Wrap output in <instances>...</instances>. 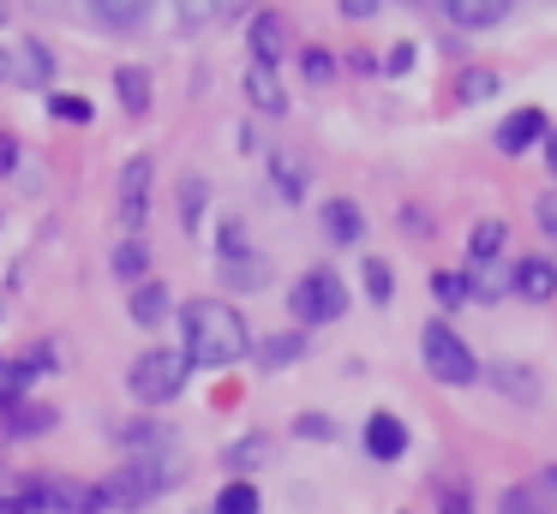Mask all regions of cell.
Instances as JSON below:
<instances>
[{
    "label": "cell",
    "instance_id": "41",
    "mask_svg": "<svg viewBox=\"0 0 557 514\" xmlns=\"http://www.w3.org/2000/svg\"><path fill=\"white\" fill-rule=\"evenodd\" d=\"M437 514H473V497H468V485H449L444 497H437Z\"/></svg>",
    "mask_w": 557,
    "mask_h": 514
},
{
    "label": "cell",
    "instance_id": "19",
    "mask_svg": "<svg viewBox=\"0 0 557 514\" xmlns=\"http://www.w3.org/2000/svg\"><path fill=\"white\" fill-rule=\"evenodd\" d=\"M90 18L102 24V30H138V24H145V0H90Z\"/></svg>",
    "mask_w": 557,
    "mask_h": 514
},
{
    "label": "cell",
    "instance_id": "43",
    "mask_svg": "<svg viewBox=\"0 0 557 514\" xmlns=\"http://www.w3.org/2000/svg\"><path fill=\"white\" fill-rule=\"evenodd\" d=\"M408 66H413V42H396V48H389V60H384V72H396V78H401Z\"/></svg>",
    "mask_w": 557,
    "mask_h": 514
},
{
    "label": "cell",
    "instance_id": "17",
    "mask_svg": "<svg viewBox=\"0 0 557 514\" xmlns=\"http://www.w3.org/2000/svg\"><path fill=\"white\" fill-rule=\"evenodd\" d=\"M121 442L133 449V461H169L174 430H169V425H157V418H133V425L121 430Z\"/></svg>",
    "mask_w": 557,
    "mask_h": 514
},
{
    "label": "cell",
    "instance_id": "13",
    "mask_svg": "<svg viewBox=\"0 0 557 514\" xmlns=\"http://www.w3.org/2000/svg\"><path fill=\"white\" fill-rule=\"evenodd\" d=\"M246 102L258 108V114H270V120H282L288 114V90H282V78H276V66H246Z\"/></svg>",
    "mask_w": 557,
    "mask_h": 514
},
{
    "label": "cell",
    "instance_id": "33",
    "mask_svg": "<svg viewBox=\"0 0 557 514\" xmlns=\"http://www.w3.org/2000/svg\"><path fill=\"white\" fill-rule=\"evenodd\" d=\"M456 96H461V102H492V96H497V72L468 66V72L456 78Z\"/></svg>",
    "mask_w": 557,
    "mask_h": 514
},
{
    "label": "cell",
    "instance_id": "16",
    "mask_svg": "<svg viewBox=\"0 0 557 514\" xmlns=\"http://www.w3.org/2000/svg\"><path fill=\"white\" fill-rule=\"evenodd\" d=\"M516 293L528 299V305L557 299V263H552V258H521V263H516Z\"/></svg>",
    "mask_w": 557,
    "mask_h": 514
},
{
    "label": "cell",
    "instance_id": "31",
    "mask_svg": "<svg viewBox=\"0 0 557 514\" xmlns=\"http://www.w3.org/2000/svg\"><path fill=\"white\" fill-rule=\"evenodd\" d=\"M497 514H552V509H545V490L540 485H509L504 502H497Z\"/></svg>",
    "mask_w": 557,
    "mask_h": 514
},
{
    "label": "cell",
    "instance_id": "26",
    "mask_svg": "<svg viewBox=\"0 0 557 514\" xmlns=\"http://www.w3.org/2000/svg\"><path fill=\"white\" fill-rule=\"evenodd\" d=\"M258 509H264V497H258L252 478H228V485L216 490V509L210 514H258Z\"/></svg>",
    "mask_w": 557,
    "mask_h": 514
},
{
    "label": "cell",
    "instance_id": "12",
    "mask_svg": "<svg viewBox=\"0 0 557 514\" xmlns=\"http://www.w3.org/2000/svg\"><path fill=\"white\" fill-rule=\"evenodd\" d=\"M366 454L372 461H401L408 454V425L396 413H372L366 418Z\"/></svg>",
    "mask_w": 557,
    "mask_h": 514
},
{
    "label": "cell",
    "instance_id": "37",
    "mask_svg": "<svg viewBox=\"0 0 557 514\" xmlns=\"http://www.w3.org/2000/svg\"><path fill=\"white\" fill-rule=\"evenodd\" d=\"M300 72H306V84H330V78H336V54H330V48H306Z\"/></svg>",
    "mask_w": 557,
    "mask_h": 514
},
{
    "label": "cell",
    "instance_id": "45",
    "mask_svg": "<svg viewBox=\"0 0 557 514\" xmlns=\"http://www.w3.org/2000/svg\"><path fill=\"white\" fill-rule=\"evenodd\" d=\"M545 167H552V174H557V126L545 131Z\"/></svg>",
    "mask_w": 557,
    "mask_h": 514
},
{
    "label": "cell",
    "instance_id": "24",
    "mask_svg": "<svg viewBox=\"0 0 557 514\" xmlns=\"http://www.w3.org/2000/svg\"><path fill=\"white\" fill-rule=\"evenodd\" d=\"M114 90H121L126 114H150V72L145 66H121L114 72Z\"/></svg>",
    "mask_w": 557,
    "mask_h": 514
},
{
    "label": "cell",
    "instance_id": "38",
    "mask_svg": "<svg viewBox=\"0 0 557 514\" xmlns=\"http://www.w3.org/2000/svg\"><path fill=\"white\" fill-rule=\"evenodd\" d=\"M222 263H234V258H252V246H246V227L240 222H222Z\"/></svg>",
    "mask_w": 557,
    "mask_h": 514
},
{
    "label": "cell",
    "instance_id": "11",
    "mask_svg": "<svg viewBox=\"0 0 557 514\" xmlns=\"http://www.w3.org/2000/svg\"><path fill=\"white\" fill-rule=\"evenodd\" d=\"M461 281H468V293L480 299V305H497V299L509 293V287H516V263H468V269H461Z\"/></svg>",
    "mask_w": 557,
    "mask_h": 514
},
{
    "label": "cell",
    "instance_id": "46",
    "mask_svg": "<svg viewBox=\"0 0 557 514\" xmlns=\"http://www.w3.org/2000/svg\"><path fill=\"white\" fill-rule=\"evenodd\" d=\"M540 490H557V466H545V473H540Z\"/></svg>",
    "mask_w": 557,
    "mask_h": 514
},
{
    "label": "cell",
    "instance_id": "5",
    "mask_svg": "<svg viewBox=\"0 0 557 514\" xmlns=\"http://www.w3.org/2000/svg\"><path fill=\"white\" fill-rule=\"evenodd\" d=\"M288 311H294L300 329H324V323H336L342 311H348V281H342L330 263H318V269H306L300 281H294Z\"/></svg>",
    "mask_w": 557,
    "mask_h": 514
},
{
    "label": "cell",
    "instance_id": "34",
    "mask_svg": "<svg viewBox=\"0 0 557 514\" xmlns=\"http://www.w3.org/2000/svg\"><path fill=\"white\" fill-rule=\"evenodd\" d=\"M432 299H437L444 311H461L473 293H468V281H461L456 269H437V275H432Z\"/></svg>",
    "mask_w": 557,
    "mask_h": 514
},
{
    "label": "cell",
    "instance_id": "39",
    "mask_svg": "<svg viewBox=\"0 0 557 514\" xmlns=\"http://www.w3.org/2000/svg\"><path fill=\"white\" fill-rule=\"evenodd\" d=\"M294 437H306V442H330V437H336V425H330L324 413H300V418H294Z\"/></svg>",
    "mask_w": 557,
    "mask_h": 514
},
{
    "label": "cell",
    "instance_id": "15",
    "mask_svg": "<svg viewBox=\"0 0 557 514\" xmlns=\"http://www.w3.org/2000/svg\"><path fill=\"white\" fill-rule=\"evenodd\" d=\"M437 12L449 24H461V30H492V24L509 18V0H444Z\"/></svg>",
    "mask_w": 557,
    "mask_h": 514
},
{
    "label": "cell",
    "instance_id": "3",
    "mask_svg": "<svg viewBox=\"0 0 557 514\" xmlns=\"http://www.w3.org/2000/svg\"><path fill=\"white\" fill-rule=\"evenodd\" d=\"M174 478H181V466H174V461H126L121 473H109L97 485V514H109V509H145V502H157Z\"/></svg>",
    "mask_w": 557,
    "mask_h": 514
},
{
    "label": "cell",
    "instance_id": "48",
    "mask_svg": "<svg viewBox=\"0 0 557 514\" xmlns=\"http://www.w3.org/2000/svg\"><path fill=\"white\" fill-rule=\"evenodd\" d=\"M0 502H7V478H0Z\"/></svg>",
    "mask_w": 557,
    "mask_h": 514
},
{
    "label": "cell",
    "instance_id": "25",
    "mask_svg": "<svg viewBox=\"0 0 557 514\" xmlns=\"http://www.w3.org/2000/svg\"><path fill=\"white\" fill-rule=\"evenodd\" d=\"M252 60L258 66H276L282 60V18L276 12H258L252 18Z\"/></svg>",
    "mask_w": 557,
    "mask_h": 514
},
{
    "label": "cell",
    "instance_id": "14",
    "mask_svg": "<svg viewBox=\"0 0 557 514\" xmlns=\"http://www.w3.org/2000/svg\"><path fill=\"white\" fill-rule=\"evenodd\" d=\"M169 311H174V293H169L162 281H138L133 293H126V317H133L138 329H157Z\"/></svg>",
    "mask_w": 557,
    "mask_h": 514
},
{
    "label": "cell",
    "instance_id": "9",
    "mask_svg": "<svg viewBox=\"0 0 557 514\" xmlns=\"http://www.w3.org/2000/svg\"><path fill=\"white\" fill-rule=\"evenodd\" d=\"M485 377H492V389L509 394L516 406H533V401H540V371L521 365V359H497V365H485Z\"/></svg>",
    "mask_w": 557,
    "mask_h": 514
},
{
    "label": "cell",
    "instance_id": "27",
    "mask_svg": "<svg viewBox=\"0 0 557 514\" xmlns=\"http://www.w3.org/2000/svg\"><path fill=\"white\" fill-rule=\"evenodd\" d=\"M114 275H121V281H150V246L145 239H121V246H114Z\"/></svg>",
    "mask_w": 557,
    "mask_h": 514
},
{
    "label": "cell",
    "instance_id": "21",
    "mask_svg": "<svg viewBox=\"0 0 557 514\" xmlns=\"http://www.w3.org/2000/svg\"><path fill=\"white\" fill-rule=\"evenodd\" d=\"M504 246H509V227L485 215V222L468 234V263H504Z\"/></svg>",
    "mask_w": 557,
    "mask_h": 514
},
{
    "label": "cell",
    "instance_id": "23",
    "mask_svg": "<svg viewBox=\"0 0 557 514\" xmlns=\"http://www.w3.org/2000/svg\"><path fill=\"white\" fill-rule=\"evenodd\" d=\"M270 179H276V191L288 203L306 198V162H294V150H270Z\"/></svg>",
    "mask_w": 557,
    "mask_h": 514
},
{
    "label": "cell",
    "instance_id": "29",
    "mask_svg": "<svg viewBox=\"0 0 557 514\" xmlns=\"http://www.w3.org/2000/svg\"><path fill=\"white\" fill-rule=\"evenodd\" d=\"M360 281H366V299H372V305H389V299H396V275H389L384 258H366L360 263Z\"/></svg>",
    "mask_w": 557,
    "mask_h": 514
},
{
    "label": "cell",
    "instance_id": "4",
    "mask_svg": "<svg viewBox=\"0 0 557 514\" xmlns=\"http://www.w3.org/2000/svg\"><path fill=\"white\" fill-rule=\"evenodd\" d=\"M420 359H425V371H432L444 389H468L473 377H480V359H473V347L461 341V329L456 323H444V317H432L420 329Z\"/></svg>",
    "mask_w": 557,
    "mask_h": 514
},
{
    "label": "cell",
    "instance_id": "32",
    "mask_svg": "<svg viewBox=\"0 0 557 514\" xmlns=\"http://www.w3.org/2000/svg\"><path fill=\"white\" fill-rule=\"evenodd\" d=\"M30 377H37V371H30V365H7V359H0V413H7V406H18V401H25Z\"/></svg>",
    "mask_w": 557,
    "mask_h": 514
},
{
    "label": "cell",
    "instance_id": "47",
    "mask_svg": "<svg viewBox=\"0 0 557 514\" xmlns=\"http://www.w3.org/2000/svg\"><path fill=\"white\" fill-rule=\"evenodd\" d=\"M0 78H13V60H7V48H0Z\"/></svg>",
    "mask_w": 557,
    "mask_h": 514
},
{
    "label": "cell",
    "instance_id": "1",
    "mask_svg": "<svg viewBox=\"0 0 557 514\" xmlns=\"http://www.w3.org/2000/svg\"><path fill=\"white\" fill-rule=\"evenodd\" d=\"M181 329H186L181 353L193 359V371H222V365H240L252 353V329H246V317L228 299H186Z\"/></svg>",
    "mask_w": 557,
    "mask_h": 514
},
{
    "label": "cell",
    "instance_id": "30",
    "mask_svg": "<svg viewBox=\"0 0 557 514\" xmlns=\"http://www.w3.org/2000/svg\"><path fill=\"white\" fill-rule=\"evenodd\" d=\"M205 203H210L205 174H186V179H181V222H186V234H193V227L205 222Z\"/></svg>",
    "mask_w": 557,
    "mask_h": 514
},
{
    "label": "cell",
    "instance_id": "10",
    "mask_svg": "<svg viewBox=\"0 0 557 514\" xmlns=\"http://www.w3.org/2000/svg\"><path fill=\"white\" fill-rule=\"evenodd\" d=\"M318 215H324V239H330V246H360V239H366V215H360V203H354V198L318 203Z\"/></svg>",
    "mask_w": 557,
    "mask_h": 514
},
{
    "label": "cell",
    "instance_id": "44",
    "mask_svg": "<svg viewBox=\"0 0 557 514\" xmlns=\"http://www.w3.org/2000/svg\"><path fill=\"white\" fill-rule=\"evenodd\" d=\"M342 18H377V12H384V7H377V0H342Z\"/></svg>",
    "mask_w": 557,
    "mask_h": 514
},
{
    "label": "cell",
    "instance_id": "8",
    "mask_svg": "<svg viewBox=\"0 0 557 514\" xmlns=\"http://www.w3.org/2000/svg\"><path fill=\"white\" fill-rule=\"evenodd\" d=\"M545 131H552V126H545L540 108H516V114H509L504 126L492 131V143H497L504 155H521V150H533V143H545Z\"/></svg>",
    "mask_w": 557,
    "mask_h": 514
},
{
    "label": "cell",
    "instance_id": "6",
    "mask_svg": "<svg viewBox=\"0 0 557 514\" xmlns=\"http://www.w3.org/2000/svg\"><path fill=\"white\" fill-rule=\"evenodd\" d=\"M25 514H97V485H78V478H37V485L18 490Z\"/></svg>",
    "mask_w": 557,
    "mask_h": 514
},
{
    "label": "cell",
    "instance_id": "22",
    "mask_svg": "<svg viewBox=\"0 0 557 514\" xmlns=\"http://www.w3.org/2000/svg\"><path fill=\"white\" fill-rule=\"evenodd\" d=\"M252 353H258V365H264V371L300 365V359H306V335H300V329H288V335H270L264 347H252Z\"/></svg>",
    "mask_w": 557,
    "mask_h": 514
},
{
    "label": "cell",
    "instance_id": "49",
    "mask_svg": "<svg viewBox=\"0 0 557 514\" xmlns=\"http://www.w3.org/2000/svg\"><path fill=\"white\" fill-rule=\"evenodd\" d=\"M0 18H7V7H0Z\"/></svg>",
    "mask_w": 557,
    "mask_h": 514
},
{
    "label": "cell",
    "instance_id": "40",
    "mask_svg": "<svg viewBox=\"0 0 557 514\" xmlns=\"http://www.w3.org/2000/svg\"><path fill=\"white\" fill-rule=\"evenodd\" d=\"M533 222H540V234H545V239H557V186L533 198Z\"/></svg>",
    "mask_w": 557,
    "mask_h": 514
},
{
    "label": "cell",
    "instance_id": "35",
    "mask_svg": "<svg viewBox=\"0 0 557 514\" xmlns=\"http://www.w3.org/2000/svg\"><path fill=\"white\" fill-rule=\"evenodd\" d=\"M222 461L234 466V473H246V466H258V461H270V437H240V442H228V454H222Z\"/></svg>",
    "mask_w": 557,
    "mask_h": 514
},
{
    "label": "cell",
    "instance_id": "42",
    "mask_svg": "<svg viewBox=\"0 0 557 514\" xmlns=\"http://www.w3.org/2000/svg\"><path fill=\"white\" fill-rule=\"evenodd\" d=\"M18 155H25V143H18L13 131H0V174H13V167H18Z\"/></svg>",
    "mask_w": 557,
    "mask_h": 514
},
{
    "label": "cell",
    "instance_id": "36",
    "mask_svg": "<svg viewBox=\"0 0 557 514\" xmlns=\"http://www.w3.org/2000/svg\"><path fill=\"white\" fill-rule=\"evenodd\" d=\"M264 258H234V263H222V281L228 287H264Z\"/></svg>",
    "mask_w": 557,
    "mask_h": 514
},
{
    "label": "cell",
    "instance_id": "7",
    "mask_svg": "<svg viewBox=\"0 0 557 514\" xmlns=\"http://www.w3.org/2000/svg\"><path fill=\"white\" fill-rule=\"evenodd\" d=\"M150 179H157V162L150 155H133L121 167V227H145L150 222Z\"/></svg>",
    "mask_w": 557,
    "mask_h": 514
},
{
    "label": "cell",
    "instance_id": "18",
    "mask_svg": "<svg viewBox=\"0 0 557 514\" xmlns=\"http://www.w3.org/2000/svg\"><path fill=\"white\" fill-rule=\"evenodd\" d=\"M42 430H54V406H7L0 413V437H42Z\"/></svg>",
    "mask_w": 557,
    "mask_h": 514
},
{
    "label": "cell",
    "instance_id": "2",
    "mask_svg": "<svg viewBox=\"0 0 557 514\" xmlns=\"http://www.w3.org/2000/svg\"><path fill=\"white\" fill-rule=\"evenodd\" d=\"M186 377H193V359H186L181 347H150V353H138L133 371H126V394H133L138 406H169L174 394L186 389Z\"/></svg>",
    "mask_w": 557,
    "mask_h": 514
},
{
    "label": "cell",
    "instance_id": "28",
    "mask_svg": "<svg viewBox=\"0 0 557 514\" xmlns=\"http://www.w3.org/2000/svg\"><path fill=\"white\" fill-rule=\"evenodd\" d=\"M49 114L66 120V126H90L97 108H90V96H78V90H49Z\"/></svg>",
    "mask_w": 557,
    "mask_h": 514
},
{
    "label": "cell",
    "instance_id": "20",
    "mask_svg": "<svg viewBox=\"0 0 557 514\" xmlns=\"http://www.w3.org/2000/svg\"><path fill=\"white\" fill-rule=\"evenodd\" d=\"M13 78H18V84H30V90H49V84H54V54H49L42 42H25V48H18Z\"/></svg>",
    "mask_w": 557,
    "mask_h": 514
}]
</instances>
